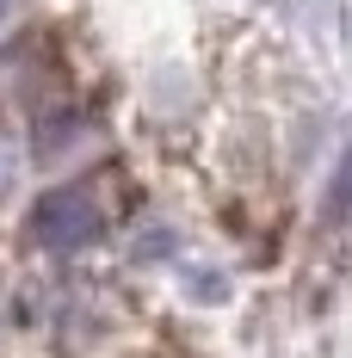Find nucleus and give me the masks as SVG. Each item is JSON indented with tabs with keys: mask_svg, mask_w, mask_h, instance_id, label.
<instances>
[{
	"mask_svg": "<svg viewBox=\"0 0 352 358\" xmlns=\"http://www.w3.org/2000/svg\"><path fill=\"white\" fill-rule=\"evenodd\" d=\"M99 229H106V210H99V198L87 185H56L31 210V235L43 248H87Z\"/></svg>",
	"mask_w": 352,
	"mask_h": 358,
	"instance_id": "obj_1",
	"label": "nucleus"
},
{
	"mask_svg": "<svg viewBox=\"0 0 352 358\" xmlns=\"http://www.w3.org/2000/svg\"><path fill=\"white\" fill-rule=\"evenodd\" d=\"M352 204V161H346V173H340V192H334V210H346Z\"/></svg>",
	"mask_w": 352,
	"mask_h": 358,
	"instance_id": "obj_2",
	"label": "nucleus"
},
{
	"mask_svg": "<svg viewBox=\"0 0 352 358\" xmlns=\"http://www.w3.org/2000/svg\"><path fill=\"white\" fill-rule=\"evenodd\" d=\"M0 13H6V0H0Z\"/></svg>",
	"mask_w": 352,
	"mask_h": 358,
	"instance_id": "obj_3",
	"label": "nucleus"
}]
</instances>
